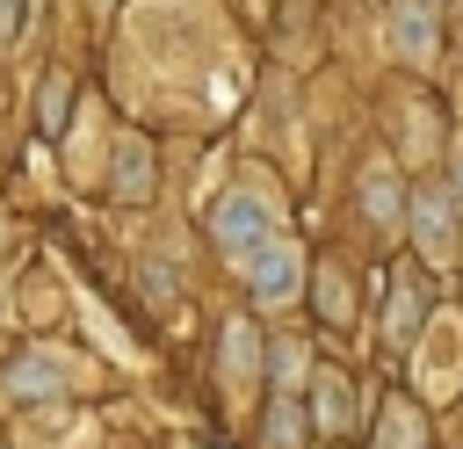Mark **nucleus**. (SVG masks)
<instances>
[{"mask_svg":"<svg viewBox=\"0 0 463 449\" xmlns=\"http://www.w3.org/2000/svg\"><path fill=\"white\" fill-rule=\"evenodd\" d=\"M391 51L412 58V65L434 58V14H427V0H398L391 7Z\"/></svg>","mask_w":463,"mask_h":449,"instance_id":"7ed1b4c3","label":"nucleus"},{"mask_svg":"<svg viewBox=\"0 0 463 449\" xmlns=\"http://www.w3.org/2000/svg\"><path fill=\"white\" fill-rule=\"evenodd\" d=\"M362 196H369V217H398V188H391V174H383V167H369Z\"/></svg>","mask_w":463,"mask_h":449,"instance_id":"39448f33","label":"nucleus"},{"mask_svg":"<svg viewBox=\"0 0 463 449\" xmlns=\"http://www.w3.org/2000/svg\"><path fill=\"white\" fill-rule=\"evenodd\" d=\"M14 7H22V0H0V36H14Z\"/></svg>","mask_w":463,"mask_h":449,"instance_id":"9b49d317","label":"nucleus"},{"mask_svg":"<svg viewBox=\"0 0 463 449\" xmlns=\"http://www.w3.org/2000/svg\"><path fill=\"white\" fill-rule=\"evenodd\" d=\"M318 384H326V420L340 427V420H347V406H354V391H347L340 377H318Z\"/></svg>","mask_w":463,"mask_h":449,"instance_id":"9d476101","label":"nucleus"},{"mask_svg":"<svg viewBox=\"0 0 463 449\" xmlns=\"http://www.w3.org/2000/svg\"><path fill=\"white\" fill-rule=\"evenodd\" d=\"M412 224H420V239H427V253L441 261V253H449V196H434V188H427V196L412 203Z\"/></svg>","mask_w":463,"mask_h":449,"instance_id":"20e7f679","label":"nucleus"},{"mask_svg":"<svg viewBox=\"0 0 463 449\" xmlns=\"http://www.w3.org/2000/svg\"><path fill=\"white\" fill-rule=\"evenodd\" d=\"M383 449H420V420H412L405 406H398V413L383 420Z\"/></svg>","mask_w":463,"mask_h":449,"instance_id":"6e6552de","label":"nucleus"},{"mask_svg":"<svg viewBox=\"0 0 463 449\" xmlns=\"http://www.w3.org/2000/svg\"><path fill=\"white\" fill-rule=\"evenodd\" d=\"M297 435H304V420H297V413L282 406V413L268 420V449H297Z\"/></svg>","mask_w":463,"mask_h":449,"instance_id":"1a4fd4ad","label":"nucleus"},{"mask_svg":"<svg viewBox=\"0 0 463 449\" xmlns=\"http://www.w3.org/2000/svg\"><path fill=\"white\" fill-rule=\"evenodd\" d=\"M145 174H152V167H145V145H123V174H116V181H123V196H130V203L145 196Z\"/></svg>","mask_w":463,"mask_h":449,"instance_id":"0eeeda50","label":"nucleus"},{"mask_svg":"<svg viewBox=\"0 0 463 449\" xmlns=\"http://www.w3.org/2000/svg\"><path fill=\"white\" fill-rule=\"evenodd\" d=\"M456 188H463V145H456Z\"/></svg>","mask_w":463,"mask_h":449,"instance_id":"f8f14e48","label":"nucleus"},{"mask_svg":"<svg viewBox=\"0 0 463 449\" xmlns=\"http://www.w3.org/2000/svg\"><path fill=\"white\" fill-rule=\"evenodd\" d=\"M246 369H253V333H246V326H232V340H224V377H239V384H246Z\"/></svg>","mask_w":463,"mask_h":449,"instance_id":"423d86ee","label":"nucleus"},{"mask_svg":"<svg viewBox=\"0 0 463 449\" xmlns=\"http://www.w3.org/2000/svg\"><path fill=\"white\" fill-rule=\"evenodd\" d=\"M297 275H304V261H297V246H289V239H268V246H253V253H246V282H253V297H260V304H282V297L297 290Z\"/></svg>","mask_w":463,"mask_h":449,"instance_id":"f257e3e1","label":"nucleus"},{"mask_svg":"<svg viewBox=\"0 0 463 449\" xmlns=\"http://www.w3.org/2000/svg\"><path fill=\"white\" fill-rule=\"evenodd\" d=\"M268 239H275V217H268L253 196H232V203L217 210V246H224L232 261H246V253L268 246Z\"/></svg>","mask_w":463,"mask_h":449,"instance_id":"f03ea898","label":"nucleus"}]
</instances>
